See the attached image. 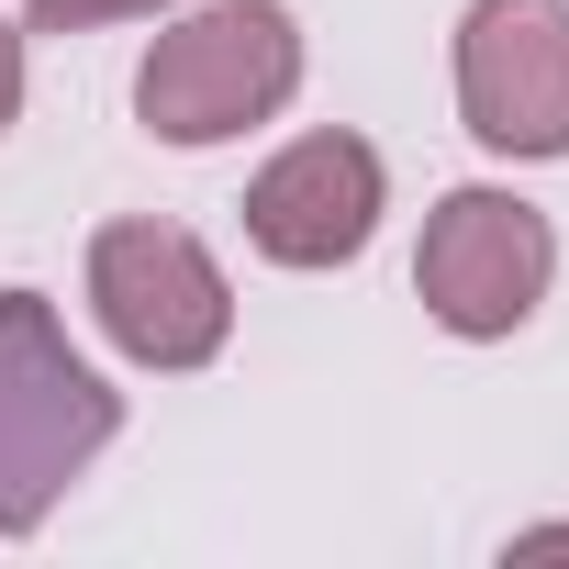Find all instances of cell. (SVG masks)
Segmentation results:
<instances>
[{"instance_id": "cell-1", "label": "cell", "mask_w": 569, "mask_h": 569, "mask_svg": "<svg viewBox=\"0 0 569 569\" xmlns=\"http://www.w3.org/2000/svg\"><path fill=\"white\" fill-rule=\"evenodd\" d=\"M123 436V391L68 347L46 291H0V547L46 536V513Z\"/></svg>"}, {"instance_id": "cell-2", "label": "cell", "mask_w": 569, "mask_h": 569, "mask_svg": "<svg viewBox=\"0 0 569 569\" xmlns=\"http://www.w3.org/2000/svg\"><path fill=\"white\" fill-rule=\"evenodd\" d=\"M291 90H302L291 0H201L134 68V112L157 146H234V134L291 112Z\"/></svg>"}, {"instance_id": "cell-3", "label": "cell", "mask_w": 569, "mask_h": 569, "mask_svg": "<svg viewBox=\"0 0 569 569\" xmlns=\"http://www.w3.org/2000/svg\"><path fill=\"white\" fill-rule=\"evenodd\" d=\"M90 325H101L134 369L190 380V369H212L223 336H234V279H223V257H212L190 223L134 212V223H101V234H90Z\"/></svg>"}, {"instance_id": "cell-4", "label": "cell", "mask_w": 569, "mask_h": 569, "mask_svg": "<svg viewBox=\"0 0 569 569\" xmlns=\"http://www.w3.org/2000/svg\"><path fill=\"white\" fill-rule=\"evenodd\" d=\"M413 291H425V313H436L447 336L502 347V336H525V325H536V302L558 291V223H547L536 201H513V190L469 179V190H447V201L425 212Z\"/></svg>"}, {"instance_id": "cell-5", "label": "cell", "mask_w": 569, "mask_h": 569, "mask_svg": "<svg viewBox=\"0 0 569 569\" xmlns=\"http://www.w3.org/2000/svg\"><path fill=\"white\" fill-rule=\"evenodd\" d=\"M458 123L480 157H569V0H469L458 12Z\"/></svg>"}, {"instance_id": "cell-6", "label": "cell", "mask_w": 569, "mask_h": 569, "mask_svg": "<svg viewBox=\"0 0 569 569\" xmlns=\"http://www.w3.org/2000/svg\"><path fill=\"white\" fill-rule=\"evenodd\" d=\"M391 212V168L369 134H291L246 179V246L268 268H347Z\"/></svg>"}, {"instance_id": "cell-7", "label": "cell", "mask_w": 569, "mask_h": 569, "mask_svg": "<svg viewBox=\"0 0 569 569\" xmlns=\"http://www.w3.org/2000/svg\"><path fill=\"white\" fill-rule=\"evenodd\" d=\"M179 0H23V34H90V23H146Z\"/></svg>"}, {"instance_id": "cell-8", "label": "cell", "mask_w": 569, "mask_h": 569, "mask_svg": "<svg viewBox=\"0 0 569 569\" xmlns=\"http://www.w3.org/2000/svg\"><path fill=\"white\" fill-rule=\"evenodd\" d=\"M23 123V23H0V134Z\"/></svg>"}, {"instance_id": "cell-9", "label": "cell", "mask_w": 569, "mask_h": 569, "mask_svg": "<svg viewBox=\"0 0 569 569\" xmlns=\"http://www.w3.org/2000/svg\"><path fill=\"white\" fill-rule=\"evenodd\" d=\"M513 558H569V525H525V536H513Z\"/></svg>"}]
</instances>
